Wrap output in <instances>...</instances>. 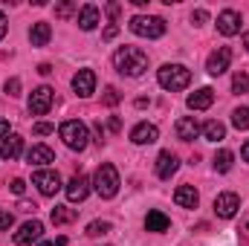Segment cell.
Returning <instances> with one entry per match:
<instances>
[{"label": "cell", "instance_id": "obj_1", "mask_svg": "<svg viewBox=\"0 0 249 246\" xmlns=\"http://www.w3.org/2000/svg\"><path fill=\"white\" fill-rule=\"evenodd\" d=\"M113 67H116L122 75L139 78V75L148 70V55H145L139 47H119V50L113 53Z\"/></svg>", "mask_w": 249, "mask_h": 246}, {"label": "cell", "instance_id": "obj_2", "mask_svg": "<svg viewBox=\"0 0 249 246\" xmlns=\"http://www.w3.org/2000/svg\"><path fill=\"white\" fill-rule=\"evenodd\" d=\"M157 81H160L162 90H171V93L186 90L188 81H191V70H186L183 64H165V67H160Z\"/></svg>", "mask_w": 249, "mask_h": 246}, {"label": "cell", "instance_id": "obj_3", "mask_svg": "<svg viewBox=\"0 0 249 246\" xmlns=\"http://www.w3.org/2000/svg\"><path fill=\"white\" fill-rule=\"evenodd\" d=\"M93 188H96V194H99L102 200L116 197V194H119V171H116L110 162H102L99 171H96V177H93Z\"/></svg>", "mask_w": 249, "mask_h": 246}, {"label": "cell", "instance_id": "obj_4", "mask_svg": "<svg viewBox=\"0 0 249 246\" xmlns=\"http://www.w3.org/2000/svg\"><path fill=\"white\" fill-rule=\"evenodd\" d=\"M58 133H61L64 145H67L70 151H84L87 142H90V130H87V124L78 122V119H67V122L58 127Z\"/></svg>", "mask_w": 249, "mask_h": 246}, {"label": "cell", "instance_id": "obj_5", "mask_svg": "<svg viewBox=\"0 0 249 246\" xmlns=\"http://www.w3.org/2000/svg\"><path fill=\"white\" fill-rule=\"evenodd\" d=\"M130 32L139 38H162L165 35V20L157 15H133L130 18Z\"/></svg>", "mask_w": 249, "mask_h": 246}, {"label": "cell", "instance_id": "obj_6", "mask_svg": "<svg viewBox=\"0 0 249 246\" xmlns=\"http://www.w3.org/2000/svg\"><path fill=\"white\" fill-rule=\"evenodd\" d=\"M32 185H38V191H41L44 197H55V194L64 188L61 177H58V171H50V168H41V171H35V174H32Z\"/></svg>", "mask_w": 249, "mask_h": 246}, {"label": "cell", "instance_id": "obj_7", "mask_svg": "<svg viewBox=\"0 0 249 246\" xmlns=\"http://www.w3.org/2000/svg\"><path fill=\"white\" fill-rule=\"evenodd\" d=\"M50 107H53V87H35L32 90V96H29V113L32 116H44V113H50Z\"/></svg>", "mask_w": 249, "mask_h": 246}, {"label": "cell", "instance_id": "obj_8", "mask_svg": "<svg viewBox=\"0 0 249 246\" xmlns=\"http://www.w3.org/2000/svg\"><path fill=\"white\" fill-rule=\"evenodd\" d=\"M238 209H241V197H238L235 191H223V194L214 197V214H217V217L229 220V217L238 214Z\"/></svg>", "mask_w": 249, "mask_h": 246}, {"label": "cell", "instance_id": "obj_9", "mask_svg": "<svg viewBox=\"0 0 249 246\" xmlns=\"http://www.w3.org/2000/svg\"><path fill=\"white\" fill-rule=\"evenodd\" d=\"M229 64H232V50H229V47H217V50L209 55L206 70H209V75H223V72L229 70Z\"/></svg>", "mask_w": 249, "mask_h": 246}, {"label": "cell", "instance_id": "obj_10", "mask_svg": "<svg viewBox=\"0 0 249 246\" xmlns=\"http://www.w3.org/2000/svg\"><path fill=\"white\" fill-rule=\"evenodd\" d=\"M41 235H44V223H41V220H26V223L15 232V244L29 246V244H35V241H41Z\"/></svg>", "mask_w": 249, "mask_h": 246}, {"label": "cell", "instance_id": "obj_11", "mask_svg": "<svg viewBox=\"0 0 249 246\" xmlns=\"http://www.w3.org/2000/svg\"><path fill=\"white\" fill-rule=\"evenodd\" d=\"M217 32L226 35V38L238 35V32H241V15H238L235 9H223V12L217 15Z\"/></svg>", "mask_w": 249, "mask_h": 246}, {"label": "cell", "instance_id": "obj_12", "mask_svg": "<svg viewBox=\"0 0 249 246\" xmlns=\"http://www.w3.org/2000/svg\"><path fill=\"white\" fill-rule=\"evenodd\" d=\"M72 90H75L81 99L93 96V93H96V72H93V70H78V72L72 75Z\"/></svg>", "mask_w": 249, "mask_h": 246}, {"label": "cell", "instance_id": "obj_13", "mask_svg": "<svg viewBox=\"0 0 249 246\" xmlns=\"http://www.w3.org/2000/svg\"><path fill=\"white\" fill-rule=\"evenodd\" d=\"M64 191H67V200H70V203H81V200L90 194V180H87L84 174H75L70 183L64 185Z\"/></svg>", "mask_w": 249, "mask_h": 246}, {"label": "cell", "instance_id": "obj_14", "mask_svg": "<svg viewBox=\"0 0 249 246\" xmlns=\"http://www.w3.org/2000/svg\"><path fill=\"white\" fill-rule=\"evenodd\" d=\"M177 168H180V159H177V154H171V151H162V154L157 157V177H160V180H171V177L177 174Z\"/></svg>", "mask_w": 249, "mask_h": 246}, {"label": "cell", "instance_id": "obj_15", "mask_svg": "<svg viewBox=\"0 0 249 246\" xmlns=\"http://www.w3.org/2000/svg\"><path fill=\"white\" fill-rule=\"evenodd\" d=\"M188 110H209L212 105H214V90L212 87H200L197 93H191L186 99Z\"/></svg>", "mask_w": 249, "mask_h": 246}, {"label": "cell", "instance_id": "obj_16", "mask_svg": "<svg viewBox=\"0 0 249 246\" xmlns=\"http://www.w3.org/2000/svg\"><path fill=\"white\" fill-rule=\"evenodd\" d=\"M130 139H133L136 145H151V142L160 139V127H157V124H148V122H139L130 130Z\"/></svg>", "mask_w": 249, "mask_h": 246}, {"label": "cell", "instance_id": "obj_17", "mask_svg": "<svg viewBox=\"0 0 249 246\" xmlns=\"http://www.w3.org/2000/svg\"><path fill=\"white\" fill-rule=\"evenodd\" d=\"M99 20H102V12H99V6H93V3H84V6L78 9V26H81L84 32L96 29V26H99Z\"/></svg>", "mask_w": 249, "mask_h": 246}, {"label": "cell", "instance_id": "obj_18", "mask_svg": "<svg viewBox=\"0 0 249 246\" xmlns=\"http://www.w3.org/2000/svg\"><path fill=\"white\" fill-rule=\"evenodd\" d=\"M23 154V136H18V133H9L6 139H3V145H0V157L3 159H18Z\"/></svg>", "mask_w": 249, "mask_h": 246}, {"label": "cell", "instance_id": "obj_19", "mask_svg": "<svg viewBox=\"0 0 249 246\" xmlns=\"http://www.w3.org/2000/svg\"><path fill=\"white\" fill-rule=\"evenodd\" d=\"M26 162H29V165H50V162H55V154H53V148H47V145H32V148L26 151Z\"/></svg>", "mask_w": 249, "mask_h": 246}, {"label": "cell", "instance_id": "obj_20", "mask_svg": "<svg viewBox=\"0 0 249 246\" xmlns=\"http://www.w3.org/2000/svg\"><path fill=\"white\" fill-rule=\"evenodd\" d=\"M174 203H177L180 209H197L200 194H197V188H194V185H180V188L174 191Z\"/></svg>", "mask_w": 249, "mask_h": 246}, {"label": "cell", "instance_id": "obj_21", "mask_svg": "<svg viewBox=\"0 0 249 246\" xmlns=\"http://www.w3.org/2000/svg\"><path fill=\"white\" fill-rule=\"evenodd\" d=\"M50 38H53L50 23H44V20L32 23V29H29V41H32V47H47V41H50Z\"/></svg>", "mask_w": 249, "mask_h": 246}, {"label": "cell", "instance_id": "obj_22", "mask_svg": "<svg viewBox=\"0 0 249 246\" xmlns=\"http://www.w3.org/2000/svg\"><path fill=\"white\" fill-rule=\"evenodd\" d=\"M177 136H180L183 142H191V139H197V136H200V124L194 122L191 116H183V119H177Z\"/></svg>", "mask_w": 249, "mask_h": 246}, {"label": "cell", "instance_id": "obj_23", "mask_svg": "<svg viewBox=\"0 0 249 246\" xmlns=\"http://www.w3.org/2000/svg\"><path fill=\"white\" fill-rule=\"evenodd\" d=\"M168 226H171V220H168V214H162V211H148V217H145V229L148 232H168Z\"/></svg>", "mask_w": 249, "mask_h": 246}, {"label": "cell", "instance_id": "obj_24", "mask_svg": "<svg viewBox=\"0 0 249 246\" xmlns=\"http://www.w3.org/2000/svg\"><path fill=\"white\" fill-rule=\"evenodd\" d=\"M200 133H203L209 142H220V139L226 136V127H223L220 122H214V119H212V122H206L203 127H200Z\"/></svg>", "mask_w": 249, "mask_h": 246}, {"label": "cell", "instance_id": "obj_25", "mask_svg": "<svg viewBox=\"0 0 249 246\" xmlns=\"http://www.w3.org/2000/svg\"><path fill=\"white\" fill-rule=\"evenodd\" d=\"M50 220H53L55 226H64V223H72V220H75V211H72V209H67V206H55V209L50 211Z\"/></svg>", "mask_w": 249, "mask_h": 246}, {"label": "cell", "instance_id": "obj_26", "mask_svg": "<svg viewBox=\"0 0 249 246\" xmlns=\"http://www.w3.org/2000/svg\"><path fill=\"white\" fill-rule=\"evenodd\" d=\"M232 162H235V154H232V151H220V154L214 157V171H217V174H226V171L232 168Z\"/></svg>", "mask_w": 249, "mask_h": 246}, {"label": "cell", "instance_id": "obj_27", "mask_svg": "<svg viewBox=\"0 0 249 246\" xmlns=\"http://www.w3.org/2000/svg\"><path fill=\"white\" fill-rule=\"evenodd\" d=\"M232 124H235L238 130H249V107H238V110L232 113Z\"/></svg>", "mask_w": 249, "mask_h": 246}, {"label": "cell", "instance_id": "obj_28", "mask_svg": "<svg viewBox=\"0 0 249 246\" xmlns=\"http://www.w3.org/2000/svg\"><path fill=\"white\" fill-rule=\"evenodd\" d=\"M107 232H110V220H93L87 226V235L90 238H99V235H107Z\"/></svg>", "mask_w": 249, "mask_h": 246}, {"label": "cell", "instance_id": "obj_29", "mask_svg": "<svg viewBox=\"0 0 249 246\" xmlns=\"http://www.w3.org/2000/svg\"><path fill=\"white\" fill-rule=\"evenodd\" d=\"M232 90L235 93H247L249 90V75L241 70V72H235V78H232Z\"/></svg>", "mask_w": 249, "mask_h": 246}, {"label": "cell", "instance_id": "obj_30", "mask_svg": "<svg viewBox=\"0 0 249 246\" xmlns=\"http://www.w3.org/2000/svg\"><path fill=\"white\" fill-rule=\"evenodd\" d=\"M15 226V217H12V211H0V232H9Z\"/></svg>", "mask_w": 249, "mask_h": 246}, {"label": "cell", "instance_id": "obj_31", "mask_svg": "<svg viewBox=\"0 0 249 246\" xmlns=\"http://www.w3.org/2000/svg\"><path fill=\"white\" fill-rule=\"evenodd\" d=\"M105 105H110V107L119 105V90H116V87H107V90H105Z\"/></svg>", "mask_w": 249, "mask_h": 246}, {"label": "cell", "instance_id": "obj_32", "mask_svg": "<svg viewBox=\"0 0 249 246\" xmlns=\"http://www.w3.org/2000/svg\"><path fill=\"white\" fill-rule=\"evenodd\" d=\"M6 93L9 96H20V78H9L6 81Z\"/></svg>", "mask_w": 249, "mask_h": 246}, {"label": "cell", "instance_id": "obj_33", "mask_svg": "<svg viewBox=\"0 0 249 246\" xmlns=\"http://www.w3.org/2000/svg\"><path fill=\"white\" fill-rule=\"evenodd\" d=\"M32 130H35L38 136H47V133H53V130H55V124H50V122H38L35 127H32Z\"/></svg>", "mask_w": 249, "mask_h": 246}, {"label": "cell", "instance_id": "obj_34", "mask_svg": "<svg viewBox=\"0 0 249 246\" xmlns=\"http://www.w3.org/2000/svg\"><path fill=\"white\" fill-rule=\"evenodd\" d=\"M206 20H209V12H206V9L191 12V23H197V26H200V23H206Z\"/></svg>", "mask_w": 249, "mask_h": 246}, {"label": "cell", "instance_id": "obj_35", "mask_svg": "<svg viewBox=\"0 0 249 246\" xmlns=\"http://www.w3.org/2000/svg\"><path fill=\"white\" fill-rule=\"evenodd\" d=\"M116 35H119V26H116V23H110V26L105 29V35H102V38H105V41H113Z\"/></svg>", "mask_w": 249, "mask_h": 246}, {"label": "cell", "instance_id": "obj_36", "mask_svg": "<svg viewBox=\"0 0 249 246\" xmlns=\"http://www.w3.org/2000/svg\"><path fill=\"white\" fill-rule=\"evenodd\" d=\"M70 12H72V3H61V6L55 9V15H58V18H67Z\"/></svg>", "mask_w": 249, "mask_h": 246}, {"label": "cell", "instance_id": "obj_37", "mask_svg": "<svg viewBox=\"0 0 249 246\" xmlns=\"http://www.w3.org/2000/svg\"><path fill=\"white\" fill-rule=\"evenodd\" d=\"M9 188H12L15 194H23V188H26V183H23V180H12V185H9Z\"/></svg>", "mask_w": 249, "mask_h": 246}, {"label": "cell", "instance_id": "obj_38", "mask_svg": "<svg viewBox=\"0 0 249 246\" xmlns=\"http://www.w3.org/2000/svg\"><path fill=\"white\" fill-rule=\"evenodd\" d=\"M18 209H20V211H35L38 206H35V203H29V200H20V203H18Z\"/></svg>", "mask_w": 249, "mask_h": 246}, {"label": "cell", "instance_id": "obj_39", "mask_svg": "<svg viewBox=\"0 0 249 246\" xmlns=\"http://www.w3.org/2000/svg\"><path fill=\"white\" fill-rule=\"evenodd\" d=\"M119 12H122L119 3H110V6H107V15H110V18H119Z\"/></svg>", "mask_w": 249, "mask_h": 246}, {"label": "cell", "instance_id": "obj_40", "mask_svg": "<svg viewBox=\"0 0 249 246\" xmlns=\"http://www.w3.org/2000/svg\"><path fill=\"white\" fill-rule=\"evenodd\" d=\"M6 133H9V122L0 119V139H6Z\"/></svg>", "mask_w": 249, "mask_h": 246}, {"label": "cell", "instance_id": "obj_41", "mask_svg": "<svg viewBox=\"0 0 249 246\" xmlns=\"http://www.w3.org/2000/svg\"><path fill=\"white\" fill-rule=\"evenodd\" d=\"M3 35H6V15L0 12V41H3Z\"/></svg>", "mask_w": 249, "mask_h": 246}, {"label": "cell", "instance_id": "obj_42", "mask_svg": "<svg viewBox=\"0 0 249 246\" xmlns=\"http://www.w3.org/2000/svg\"><path fill=\"white\" fill-rule=\"evenodd\" d=\"M38 72H41V75H50V72H53V67H50V64H41V67H38Z\"/></svg>", "mask_w": 249, "mask_h": 246}, {"label": "cell", "instance_id": "obj_43", "mask_svg": "<svg viewBox=\"0 0 249 246\" xmlns=\"http://www.w3.org/2000/svg\"><path fill=\"white\" fill-rule=\"evenodd\" d=\"M241 157H244V159H247V162H249V139H247V145L241 148Z\"/></svg>", "mask_w": 249, "mask_h": 246}, {"label": "cell", "instance_id": "obj_44", "mask_svg": "<svg viewBox=\"0 0 249 246\" xmlns=\"http://www.w3.org/2000/svg\"><path fill=\"white\" fill-rule=\"evenodd\" d=\"M53 246H67V238H55V241H53Z\"/></svg>", "mask_w": 249, "mask_h": 246}, {"label": "cell", "instance_id": "obj_45", "mask_svg": "<svg viewBox=\"0 0 249 246\" xmlns=\"http://www.w3.org/2000/svg\"><path fill=\"white\" fill-rule=\"evenodd\" d=\"M244 47H247V53H249V32L244 35Z\"/></svg>", "mask_w": 249, "mask_h": 246}, {"label": "cell", "instance_id": "obj_46", "mask_svg": "<svg viewBox=\"0 0 249 246\" xmlns=\"http://www.w3.org/2000/svg\"><path fill=\"white\" fill-rule=\"evenodd\" d=\"M38 246H53V244H38Z\"/></svg>", "mask_w": 249, "mask_h": 246}]
</instances>
